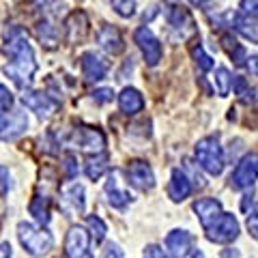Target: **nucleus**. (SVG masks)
<instances>
[{
  "mask_svg": "<svg viewBox=\"0 0 258 258\" xmlns=\"http://www.w3.org/2000/svg\"><path fill=\"white\" fill-rule=\"evenodd\" d=\"M5 56L9 58V62L3 67L5 76L20 88L26 91L32 84V78L37 74V58L35 50L28 41L26 32L22 28H9L5 35V45H3Z\"/></svg>",
  "mask_w": 258,
  "mask_h": 258,
  "instance_id": "f257e3e1",
  "label": "nucleus"
},
{
  "mask_svg": "<svg viewBox=\"0 0 258 258\" xmlns=\"http://www.w3.org/2000/svg\"><path fill=\"white\" fill-rule=\"evenodd\" d=\"M18 239L24 247V252H28L30 256L41 258L54 247V237L50 230H45L43 226L30 224V222H20L18 224Z\"/></svg>",
  "mask_w": 258,
  "mask_h": 258,
  "instance_id": "f03ea898",
  "label": "nucleus"
},
{
  "mask_svg": "<svg viewBox=\"0 0 258 258\" xmlns=\"http://www.w3.org/2000/svg\"><path fill=\"white\" fill-rule=\"evenodd\" d=\"M198 166L211 176H220L224 166H226V157H224V149L220 147L217 136H207V138L198 140L196 149H194Z\"/></svg>",
  "mask_w": 258,
  "mask_h": 258,
  "instance_id": "7ed1b4c3",
  "label": "nucleus"
},
{
  "mask_svg": "<svg viewBox=\"0 0 258 258\" xmlns=\"http://www.w3.org/2000/svg\"><path fill=\"white\" fill-rule=\"evenodd\" d=\"M256 179H258V153H247L230 174V187L247 189L256 183Z\"/></svg>",
  "mask_w": 258,
  "mask_h": 258,
  "instance_id": "20e7f679",
  "label": "nucleus"
},
{
  "mask_svg": "<svg viewBox=\"0 0 258 258\" xmlns=\"http://www.w3.org/2000/svg\"><path fill=\"white\" fill-rule=\"evenodd\" d=\"M205 230H207V239L211 243H232L239 237V222L232 213H222Z\"/></svg>",
  "mask_w": 258,
  "mask_h": 258,
  "instance_id": "39448f33",
  "label": "nucleus"
},
{
  "mask_svg": "<svg viewBox=\"0 0 258 258\" xmlns=\"http://www.w3.org/2000/svg\"><path fill=\"white\" fill-rule=\"evenodd\" d=\"M166 18H168V24H170L172 32L179 39H189L191 35H196V22H194L191 13L185 9L183 5L179 3H170V9L166 11Z\"/></svg>",
  "mask_w": 258,
  "mask_h": 258,
  "instance_id": "423d86ee",
  "label": "nucleus"
},
{
  "mask_svg": "<svg viewBox=\"0 0 258 258\" xmlns=\"http://www.w3.org/2000/svg\"><path fill=\"white\" fill-rule=\"evenodd\" d=\"M134 41L138 43L140 52H142V56H144V62H147L149 67H155V64H159L164 50H161L159 39L153 35V30H151L149 26L136 28V32H134Z\"/></svg>",
  "mask_w": 258,
  "mask_h": 258,
  "instance_id": "0eeeda50",
  "label": "nucleus"
},
{
  "mask_svg": "<svg viewBox=\"0 0 258 258\" xmlns=\"http://www.w3.org/2000/svg\"><path fill=\"white\" fill-rule=\"evenodd\" d=\"M74 147H80L82 151L86 153H103V149H106V136H103L101 129L97 127H78L74 129V134H71V140H69Z\"/></svg>",
  "mask_w": 258,
  "mask_h": 258,
  "instance_id": "6e6552de",
  "label": "nucleus"
},
{
  "mask_svg": "<svg viewBox=\"0 0 258 258\" xmlns=\"http://www.w3.org/2000/svg\"><path fill=\"white\" fill-rule=\"evenodd\" d=\"M64 256L67 258H93L91 235L82 226H71L64 239Z\"/></svg>",
  "mask_w": 258,
  "mask_h": 258,
  "instance_id": "1a4fd4ad",
  "label": "nucleus"
},
{
  "mask_svg": "<svg viewBox=\"0 0 258 258\" xmlns=\"http://www.w3.org/2000/svg\"><path fill=\"white\" fill-rule=\"evenodd\" d=\"M127 181L132 187L140 189V191H151L155 187V174L153 168L142 159H136L127 166Z\"/></svg>",
  "mask_w": 258,
  "mask_h": 258,
  "instance_id": "9d476101",
  "label": "nucleus"
},
{
  "mask_svg": "<svg viewBox=\"0 0 258 258\" xmlns=\"http://www.w3.org/2000/svg\"><path fill=\"white\" fill-rule=\"evenodd\" d=\"M28 129V116L24 110H11L9 114L3 116V127H0V140L13 142Z\"/></svg>",
  "mask_w": 258,
  "mask_h": 258,
  "instance_id": "9b49d317",
  "label": "nucleus"
},
{
  "mask_svg": "<svg viewBox=\"0 0 258 258\" xmlns=\"http://www.w3.org/2000/svg\"><path fill=\"white\" fill-rule=\"evenodd\" d=\"M22 103H24V106H26L28 110L35 112V114L41 118V120L50 118L52 112L56 110V101H54L47 93H43V91H24Z\"/></svg>",
  "mask_w": 258,
  "mask_h": 258,
  "instance_id": "f8f14e48",
  "label": "nucleus"
},
{
  "mask_svg": "<svg viewBox=\"0 0 258 258\" xmlns=\"http://www.w3.org/2000/svg\"><path fill=\"white\" fill-rule=\"evenodd\" d=\"M80 67H82L84 80L88 82H101L108 76V62L97 52H84L80 56Z\"/></svg>",
  "mask_w": 258,
  "mask_h": 258,
  "instance_id": "ddd939ff",
  "label": "nucleus"
},
{
  "mask_svg": "<svg viewBox=\"0 0 258 258\" xmlns=\"http://www.w3.org/2000/svg\"><path fill=\"white\" fill-rule=\"evenodd\" d=\"M103 194H106V203L112 207V209H118V211H123V209L132 203V194H129L123 185L118 181V172L114 170L108 181H106V187H103Z\"/></svg>",
  "mask_w": 258,
  "mask_h": 258,
  "instance_id": "4468645a",
  "label": "nucleus"
},
{
  "mask_svg": "<svg viewBox=\"0 0 258 258\" xmlns=\"http://www.w3.org/2000/svg\"><path fill=\"white\" fill-rule=\"evenodd\" d=\"M60 207L64 213H84L86 198L84 187L80 183H71L60 191Z\"/></svg>",
  "mask_w": 258,
  "mask_h": 258,
  "instance_id": "2eb2a0df",
  "label": "nucleus"
},
{
  "mask_svg": "<svg viewBox=\"0 0 258 258\" xmlns=\"http://www.w3.org/2000/svg\"><path fill=\"white\" fill-rule=\"evenodd\" d=\"M194 213H196V217L200 220V224H203V228H209L217 217H220L224 211H222V203L215 198H198L196 203L191 205Z\"/></svg>",
  "mask_w": 258,
  "mask_h": 258,
  "instance_id": "dca6fc26",
  "label": "nucleus"
},
{
  "mask_svg": "<svg viewBox=\"0 0 258 258\" xmlns=\"http://www.w3.org/2000/svg\"><path fill=\"white\" fill-rule=\"evenodd\" d=\"M191 191H194V185L189 181V176L181 168H174L170 174V183H168V196H170V200L172 203H183L185 198H189Z\"/></svg>",
  "mask_w": 258,
  "mask_h": 258,
  "instance_id": "f3484780",
  "label": "nucleus"
},
{
  "mask_svg": "<svg viewBox=\"0 0 258 258\" xmlns=\"http://www.w3.org/2000/svg\"><path fill=\"white\" fill-rule=\"evenodd\" d=\"M191 243H194V237L183 228H174V230L168 232V237H166V247L174 258L187 256L189 249H191Z\"/></svg>",
  "mask_w": 258,
  "mask_h": 258,
  "instance_id": "a211bd4d",
  "label": "nucleus"
},
{
  "mask_svg": "<svg viewBox=\"0 0 258 258\" xmlns=\"http://www.w3.org/2000/svg\"><path fill=\"white\" fill-rule=\"evenodd\" d=\"M97 41H99V45L112 56H116V54H120L125 50V43H123L120 32L114 26H108V24L99 28V32H97Z\"/></svg>",
  "mask_w": 258,
  "mask_h": 258,
  "instance_id": "6ab92c4d",
  "label": "nucleus"
},
{
  "mask_svg": "<svg viewBox=\"0 0 258 258\" xmlns=\"http://www.w3.org/2000/svg\"><path fill=\"white\" fill-rule=\"evenodd\" d=\"M118 108H120V112H125V114L134 116V114H138V112H142V108H144V97L140 95V91H136V88L127 86L118 95Z\"/></svg>",
  "mask_w": 258,
  "mask_h": 258,
  "instance_id": "aec40b11",
  "label": "nucleus"
},
{
  "mask_svg": "<svg viewBox=\"0 0 258 258\" xmlns=\"http://www.w3.org/2000/svg\"><path fill=\"white\" fill-rule=\"evenodd\" d=\"M64 30H67V37L71 43H78L82 41L88 32V20H86V13L82 11H76L69 15V20L64 22Z\"/></svg>",
  "mask_w": 258,
  "mask_h": 258,
  "instance_id": "412c9836",
  "label": "nucleus"
},
{
  "mask_svg": "<svg viewBox=\"0 0 258 258\" xmlns=\"http://www.w3.org/2000/svg\"><path fill=\"white\" fill-rule=\"evenodd\" d=\"M108 168H110V164H108L106 153H93V155H88L84 161V172L91 181H99Z\"/></svg>",
  "mask_w": 258,
  "mask_h": 258,
  "instance_id": "4be33fe9",
  "label": "nucleus"
},
{
  "mask_svg": "<svg viewBox=\"0 0 258 258\" xmlns=\"http://www.w3.org/2000/svg\"><path fill=\"white\" fill-rule=\"evenodd\" d=\"M28 211H30L32 217H35L37 224L47 226V224H50V220H52V215H50V198H47L45 194H43V196H41V194H37V196L32 198Z\"/></svg>",
  "mask_w": 258,
  "mask_h": 258,
  "instance_id": "5701e85b",
  "label": "nucleus"
},
{
  "mask_svg": "<svg viewBox=\"0 0 258 258\" xmlns=\"http://www.w3.org/2000/svg\"><path fill=\"white\" fill-rule=\"evenodd\" d=\"M235 22V28L243 35L245 39H249L252 43H258V22L252 18H243V15H235L232 18Z\"/></svg>",
  "mask_w": 258,
  "mask_h": 258,
  "instance_id": "b1692460",
  "label": "nucleus"
},
{
  "mask_svg": "<svg viewBox=\"0 0 258 258\" xmlns=\"http://www.w3.org/2000/svg\"><path fill=\"white\" fill-rule=\"evenodd\" d=\"M37 37H39V41L45 43L47 47H54L56 41H58V32H56V28L47 20L37 24Z\"/></svg>",
  "mask_w": 258,
  "mask_h": 258,
  "instance_id": "393cba45",
  "label": "nucleus"
},
{
  "mask_svg": "<svg viewBox=\"0 0 258 258\" xmlns=\"http://www.w3.org/2000/svg\"><path fill=\"white\" fill-rule=\"evenodd\" d=\"M232 78L230 76V71L226 69V67H217L215 69V86H217V95L220 97H226L230 93V88H232Z\"/></svg>",
  "mask_w": 258,
  "mask_h": 258,
  "instance_id": "a878e982",
  "label": "nucleus"
},
{
  "mask_svg": "<svg viewBox=\"0 0 258 258\" xmlns=\"http://www.w3.org/2000/svg\"><path fill=\"white\" fill-rule=\"evenodd\" d=\"M86 226H88L91 237L95 239V243L103 241V237H106V232H108V226H106V222H103L99 215H88L86 217Z\"/></svg>",
  "mask_w": 258,
  "mask_h": 258,
  "instance_id": "bb28decb",
  "label": "nucleus"
},
{
  "mask_svg": "<svg viewBox=\"0 0 258 258\" xmlns=\"http://www.w3.org/2000/svg\"><path fill=\"white\" fill-rule=\"evenodd\" d=\"M136 3H138V0H110L112 9H114L120 18H132L136 13Z\"/></svg>",
  "mask_w": 258,
  "mask_h": 258,
  "instance_id": "cd10ccee",
  "label": "nucleus"
},
{
  "mask_svg": "<svg viewBox=\"0 0 258 258\" xmlns=\"http://www.w3.org/2000/svg\"><path fill=\"white\" fill-rule=\"evenodd\" d=\"M191 56H194V60H196L198 64V69H203V71H209V69H213V58L205 52V47L203 45H196L191 50Z\"/></svg>",
  "mask_w": 258,
  "mask_h": 258,
  "instance_id": "c85d7f7f",
  "label": "nucleus"
},
{
  "mask_svg": "<svg viewBox=\"0 0 258 258\" xmlns=\"http://www.w3.org/2000/svg\"><path fill=\"white\" fill-rule=\"evenodd\" d=\"M62 170H64V176H67V179H74V176H78L80 166H78L76 155H71V153L62 155Z\"/></svg>",
  "mask_w": 258,
  "mask_h": 258,
  "instance_id": "c756f323",
  "label": "nucleus"
},
{
  "mask_svg": "<svg viewBox=\"0 0 258 258\" xmlns=\"http://www.w3.org/2000/svg\"><path fill=\"white\" fill-rule=\"evenodd\" d=\"M245 224H247V230H249V235L258 239V203H256L254 207H249L247 217H245Z\"/></svg>",
  "mask_w": 258,
  "mask_h": 258,
  "instance_id": "7c9ffc66",
  "label": "nucleus"
},
{
  "mask_svg": "<svg viewBox=\"0 0 258 258\" xmlns=\"http://www.w3.org/2000/svg\"><path fill=\"white\" fill-rule=\"evenodd\" d=\"M13 108V95L7 86L0 84V114H7Z\"/></svg>",
  "mask_w": 258,
  "mask_h": 258,
  "instance_id": "2f4dec72",
  "label": "nucleus"
},
{
  "mask_svg": "<svg viewBox=\"0 0 258 258\" xmlns=\"http://www.w3.org/2000/svg\"><path fill=\"white\" fill-rule=\"evenodd\" d=\"M11 187H13V183H11V172H9V168L0 166V196H7V194L11 191Z\"/></svg>",
  "mask_w": 258,
  "mask_h": 258,
  "instance_id": "473e14b6",
  "label": "nucleus"
},
{
  "mask_svg": "<svg viewBox=\"0 0 258 258\" xmlns=\"http://www.w3.org/2000/svg\"><path fill=\"white\" fill-rule=\"evenodd\" d=\"M144 258H174L168 249H164V247H159V245H147L144 247Z\"/></svg>",
  "mask_w": 258,
  "mask_h": 258,
  "instance_id": "72a5a7b5",
  "label": "nucleus"
},
{
  "mask_svg": "<svg viewBox=\"0 0 258 258\" xmlns=\"http://www.w3.org/2000/svg\"><path fill=\"white\" fill-rule=\"evenodd\" d=\"M93 99L97 103H108V101L114 99V91H112V88H97L93 93Z\"/></svg>",
  "mask_w": 258,
  "mask_h": 258,
  "instance_id": "f704fd0d",
  "label": "nucleus"
},
{
  "mask_svg": "<svg viewBox=\"0 0 258 258\" xmlns=\"http://www.w3.org/2000/svg\"><path fill=\"white\" fill-rule=\"evenodd\" d=\"M241 11L249 18H258V0H241Z\"/></svg>",
  "mask_w": 258,
  "mask_h": 258,
  "instance_id": "c9c22d12",
  "label": "nucleus"
},
{
  "mask_svg": "<svg viewBox=\"0 0 258 258\" xmlns=\"http://www.w3.org/2000/svg\"><path fill=\"white\" fill-rule=\"evenodd\" d=\"M101 258H123V252L116 243H108V247L103 249V256Z\"/></svg>",
  "mask_w": 258,
  "mask_h": 258,
  "instance_id": "e433bc0d",
  "label": "nucleus"
},
{
  "mask_svg": "<svg viewBox=\"0 0 258 258\" xmlns=\"http://www.w3.org/2000/svg\"><path fill=\"white\" fill-rule=\"evenodd\" d=\"M247 69H249V74L252 76H258V54H254V56H247Z\"/></svg>",
  "mask_w": 258,
  "mask_h": 258,
  "instance_id": "4c0bfd02",
  "label": "nucleus"
},
{
  "mask_svg": "<svg viewBox=\"0 0 258 258\" xmlns=\"http://www.w3.org/2000/svg\"><path fill=\"white\" fill-rule=\"evenodd\" d=\"M0 258H11V245L0 243Z\"/></svg>",
  "mask_w": 258,
  "mask_h": 258,
  "instance_id": "58836bf2",
  "label": "nucleus"
},
{
  "mask_svg": "<svg viewBox=\"0 0 258 258\" xmlns=\"http://www.w3.org/2000/svg\"><path fill=\"white\" fill-rule=\"evenodd\" d=\"M54 3V0H32V5H37V7H43V9H45V7H50Z\"/></svg>",
  "mask_w": 258,
  "mask_h": 258,
  "instance_id": "ea45409f",
  "label": "nucleus"
},
{
  "mask_svg": "<svg viewBox=\"0 0 258 258\" xmlns=\"http://www.w3.org/2000/svg\"><path fill=\"white\" fill-rule=\"evenodd\" d=\"M189 3H191L194 7H207V5H209V0H189Z\"/></svg>",
  "mask_w": 258,
  "mask_h": 258,
  "instance_id": "a19ab883",
  "label": "nucleus"
},
{
  "mask_svg": "<svg viewBox=\"0 0 258 258\" xmlns=\"http://www.w3.org/2000/svg\"><path fill=\"white\" fill-rule=\"evenodd\" d=\"M239 252H222V258H237Z\"/></svg>",
  "mask_w": 258,
  "mask_h": 258,
  "instance_id": "79ce46f5",
  "label": "nucleus"
},
{
  "mask_svg": "<svg viewBox=\"0 0 258 258\" xmlns=\"http://www.w3.org/2000/svg\"><path fill=\"white\" fill-rule=\"evenodd\" d=\"M191 258H205V254L200 252V249H194V252H191Z\"/></svg>",
  "mask_w": 258,
  "mask_h": 258,
  "instance_id": "37998d69",
  "label": "nucleus"
},
{
  "mask_svg": "<svg viewBox=\"0 0 258 258\" xmlns=\"http://www.w3.org/2000/svg\"><path fill=\"white\" fill-rule=\"evenodd\" d=\"M3 116H5V114H0V127H3Z\"/></svg>",
  "mask_w": 258,
  "mask_h": 258,
  "instance_id": "c03bdc74",
  "label": "nucleus"
}]
</instances>
